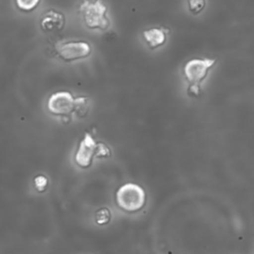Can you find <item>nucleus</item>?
<instances>
[{
    "mask_svg": "<svg viewBox=\"0 0 254 254\" xmlns=\"http://www.w3.org/2000/svg\"><path fill=\"white\" fill-rule=\"evenodd\" d=\"M189 94L193 95V96H198L200 93V85H196V84H190L189 85Z\"/></svg>",
    "mask_w": 254,
    "mask_h": 254,
    "instance_id": "15",
    "label": "nucleus"
},
{
    "mask_svg": "<svg viewBox=\"0 0 254 254\" xmlns=\"http://www.w3.org/2000/svg\"><path fill=\"white\" fill-rule=\"evenodd\" d=\"M64 23L65 19L64 14L55 10H49L43 15L40 25L45 33H57L64 27Z\"/></svg>",
    "mask_w": 254,
    "mask_h": 254,
    "instance_id": "7",
    "label": "nucleus"
},
{
    "mask_svg": "<svg viewBox=\"0 0 254 254\" xmlns=\"http://www.w3.org/2000/svg\"><path fill=\"white\" fill-rule=\"evenodd\" d=\"M91 46L84 41L61 42L56 45L58 57L64 62L70 63L88 58L91 54Z\"/></svg>",
    "mask_w": 254,
    "mask_h": 254,
    "instance_id": "3",
    "label": "nucleus"
},
{
    "mask_svg": "<svg viewBox=\"0 0 254 254\" xmlns=\"http://www.w3.org/2000/svg\"><path fill=\"white\" fill-rule=\"evenodd\" d=\"M111 219V213L107 208H100L95 213V221L99 225H104L108 223Z\"/></svg>",
    "mask_w": 254,
    "mask_h": 254,
    "instance_id": "10",
    "label": "nucleus"
},
{
    "mask_svg": "<svg viewBox=\"0 0 254 254\" xmlns=\"http://www.w3.org/2000/svg\"><path fill=\"white\" fill-rule=\"evenodd\" d=\"M143 37L150 47V49H156L163 46L166 43V32L160 28H151L143 32Z\"/></svg>",
    "mask_w": 254,
    "mask_h": 254,
    "instance_id": "8",
    "label": "nucleus"
},
{
    "mask_svg": "<svg viewBox=\"0 0 254 254\" xmlns=\"http://www.w3.org/2000/svg\"><path fill=\"white\" fill-rule=\"evenodd\" d=\"M41 0H16L17 7L22 11H32L34 10L39 4Z\"/></svg>",
    "mask_w": 254,
    "mask_h": 254,
    "instance_id": "11",
    "label": "nucleus"
},
{
    "mask_svg": "<svg viewBox=\"0 0 254 254\" xmlns=\"http://www.w3.org/2000/svg\"><path fill=\"white\" fill-rule=\"evenodd\" d=\"M34 185L38 191H40V192L45 191L48 188V179L43 175L37 176L34 180Z\"/></svg>",
    "mask_w": 254,
    "mask_h": 254,
    "instance_id": "13",
    "label": "nucleus"
},
{
    "mask_svg": "<svg viewBox=\"0 0 254 254\" xmlns=\"http://www.w3.org/2000/svg\"><path fill=\"white\" fill-rule=\"evenodd\" d=\"M214 64V59H192L185 64L184 75L190 84L200 85Z\"/></svg>",
    "mask_w": 254,
    "mask_h": 254,
    "instance_id": "4",
    "label": "nucleus"
},
{
    "mask_svg": "<svg viewBox=\"0 0 254 254\" xmlns=\"http://www.w3.org/2000/svg\"><path fill=\"white\" fill-rule=\"evenodd\" d=\"M97 145L98 144L94 141L93 137L90 134H84V137L81 139L74 156V161L76 165L80 168L89 167L91 165L93 157L96 156Z\"/></svg>",
    "mask_w": 254,
    "mask_h": 254,
    "instance_id": "6",
    "label": "nucleus"
},
{
    "mask_svg": "<svg viewBox=\"0 0 254 254\" xmlns=\"http://www.w3.org/2000/svg\"><path fill=\"white\" fill-rule=\"evenodd\" d=\"M188 7L191 14H199L205 7V0H188Z\"/></svg>",
    "mask_w": 254,
    "mask_h": 254,
    "instance_id": "12",
    "label": "nucleus"
},
{
    "mask_svg": "<svg viewBox=\"0 0 254 254\" xmlns=\"http://www.w3.org/2000/svg\"><path fill=\"white\" fill-rule=\"evenodd\" d=\"M117 205L124 211L135 212L143 208L146 202V192L140 186L128 183L121 186L115 195Z\"/></svg>",
    "mask_w": 254,
    "mask_h": 254,
    "instance_id": "2",
    "label": "nucleus"
},
{
    "mask_svg": "<svg viewBox=\"0 0 254 254\" xmlns=\"http://www.w3.org/2000/svg\"><path fill=\"white\" fill-rule=\"evenodd\" d=\"M74 99L68 91H58L48 99V109L52 114L63 116L73 112Z\"/></svg>",
    "mask_w": 254,
    "mask_h": 254,
    "instance_id": "5",
    "label": "nucleus"
},
{
    "mask_svg": "<svg viewBox=\"0 0 254 254\" xmlns=\"http://www.w3.org/2000/svg\"><path fill=\"white\" fill-rule=\"evenodd\" d=\"M109 155H110V151L104 144H98L97 145L96 157H108Z\"/></svg>",
    "mask_w": 254,
    "mask_h": 254,
    "instance_id": "14",
    "label": "nucleus"
},
{
    "mask_svg": "<svg viewBox=\"0 0 254 254\" xmlns=\"http://www.w3.org/2000/svg\"><path fill=\"white\" fill-rule=\"evenodd\" d=\"M78 12L82 22L90 30L104 31L110 26L107 7L102 0H82Z\"/></svg>",
    "mask_w": 254,
    "mask_h": 254,
    "instance_id": "1",
    "label": "nucleus"
},
{
    "mask_svg": "<svg viewBox=\"0 0 254 254\" xmlns=\"http://www.w3.org/2000/svg\"><path fill=\"white\" fill-rule=\"evenodd\" d=\"M89 99L85 96H79L74 99L73 113L78 117H83L88 113Z\"/></svg>",
    "mask_w": 254,
    "mask_h": 254,
    "instance_id": "9",
    "label": "nucleus"
}]
</instances>
